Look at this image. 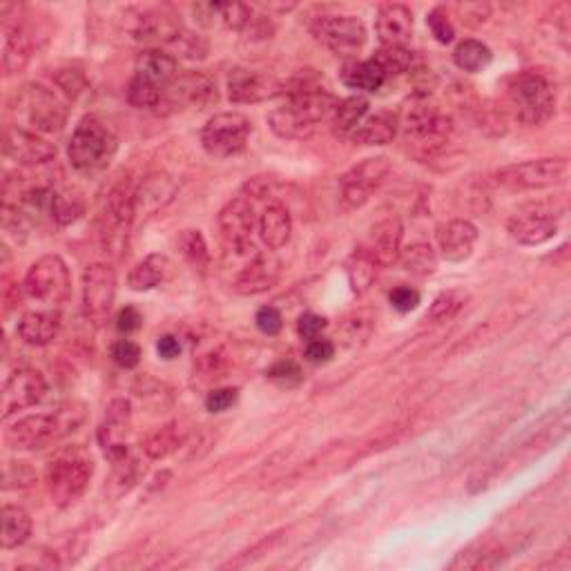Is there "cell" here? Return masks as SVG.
<instances>
[{
	"instance_id": "cell-1",
	"label": "cell",
	"mask_w": 571,
	"mask_h": 571,
	"mask_svg": "<svg viewBox=\"0 0 571 571\" xmlns=\"http://www.w3.org/2000/svg\"><path fill=\"white\" fill-rule=\"evenodd\" d=\"M279 96H284V103L268 114V125L279 139L288 141L311 139L319 125L331 121L340 103L306 76L279 85Z\"/></svg>"
},
{
	"instance_id": "cell-2",
	"label": "cell",
	"mask_w": 571,
	"mask_h": 571,
	"mask_svg": "<svg viewBox=\"0 0 571 571\" xmlns=\"http://www.w3.org/2000/svg\"><path fill=\"white\" fill-rule=\"evenodd\" d=\"M400 128L404 141L415 157H433L449 143L453 134V119L440 105L431 103L422 96H413L400 114Z\"/></svg>"
},
{
	"instance_id": "cell-3",
	"label": "cell",
	"mask_w": 571,
	"mask_h": 571,
	"mask_svg": "<svg viewBox=\"0 0 571 571\" xmlns=\"http://www.w3.org/2000/svg\"><path fill=\"white\" fill-rule=\"evenodd\" d=\"M116 152H119V139L114 130L94 114L79 121L67 145V159L72 168L85 177H96L108 170Z\"/></svg>"
},
{
	"instance_id": "cell-4",
	"label": "cell",
	"mask_w": 571,
	"mask_h": 571,
	"mask_svg": "<svg viewBox=\"0 0 571 571\" xmlns=\"http://www.w3.org/2000/svg\"><path fill=\"white\" fill-rule=\"evenodd\" d=\"M507 105L520 123L543 125L554 116L556 96L545 76L522 72L507 83Z\"/></svg>"
},
{
	"instance_id": "cell-5",
	"label": "cell",
	"mask_w": 571,
	"mask_h": 571,
	"mask_svg": "<svg viewBox=\"0 0 571 571\" xmlns=\"http://www.w3.org/2000/svg\"><path fill=\"white\" fill-rule=\"evenodd\" d=\"M94 476V462L85 451H65L47 467V493L56 507H72Z\"/></svg>"
},
{
	"instance_id": "cell-6",
	"label": "cell",
	"mask_w": 571,
	"mask_h": 571,
	"mask_svg": "<svg viewBox=\"0 0 571 571\" xmlns=\"http://www.w3.org/2000/svg\"><path fill=\"white\" fill-rule=\"evenodd\" d=\"M134 192L130 181H121L119 186L110 190L105 199L101 215H99V237L103 250L108 255L119 257L125 246H128V235L137 217V206H134Z\"/></svg>"
},
{
	"instance_id": "cell-7",
	"label": "cell",
	"mask_w": 571,
	"mask_h": 571,
	"mask_svg": "<svg viewBox=\"0 0 571 571\" xmlns=\"http://www.w3.org/2000/svg\"><path fill=\"white\" fill-rule=\"evenodd\" d=\"M123 29L134 43H139L143 47V50H163V47H172L179 41V36L186 32L181 25V18L166 7L130 9V12H125Z\"/></svg>"
},
{
	"instance_id": "cell-8",
	"label": "cell",
	"mask_w": 571,
	"mask_h": 571,
	"mask_svg": "<svg viewBox=\"0 0 571 571\" xmlns=\"http://www.w3.org/2000/svg\"><path fill=\"white\" fill-rule=\"evenodd\" d=\"M23 290L29 299L45 306H61L72 295L70 268L58 255H45L27 270Z\"/></svg>"
},
{
	"instance_id": "cell-9",
	"label": "cell",
	"mask_w": 571,
	"mask_h": 571,
	"mask_svg": "<svg viewBox=\"0 0 571 571\" xmlns=\"http://www.w3.org/2000/svg\"><path fill=\"white\" fill-rule=\"evenodd\" d=\"M253 123L241 112H221L203 125L201 145L212 159H230L246 150Z\"/></svg>"
},
{
	"instance_id": "cell-10",
	"label": "cell",
	"mask_w": 571,
	"mask_h": 571,
	"mask_svg": "<svg viewBox=\"0 0 571 571\" xmlns=\"http://www.w3.org/2000/svg\"><path fill=\"white\" fill-rule=\"evenodd\" d=\"M569 172L567 159L545 157L500 168L496 181L509 190H545L563 183Z\"/></svg>"
},
{
	"instance_id": "cell-11",
	"label": "cell",
	"mask_w": 571,
	"mask_h": 571,
	"mask_svg": "<svg viewBox=\"0 0 571 571\" xmlns=\"http://www.w3.org/2000/svg\"><path fill=\"white\" fill-rule=\"evenodd\" d=\"M16 112H23L27 123L38 134H56L65 128L67 108L45 85H27L16 96Z\"/></svg>"
},
{
	"instance_id": "cell-12",
	"label": "cell",
	"mask_w": 571,
	"mask_h": 571,
	"mask_svg": "<svg viewBox=\"0 0 571 571\" xmlns=\"http://www.w3.org/2000/svg\"><path fill=\"white\" fill-rule=\"evenodd\" d=\"M219 99L217 83L206 72H186L174 79L161 96L159 112L206 110Z\"/></svg>"
},
{
	"instance_id": "cell-13",
	"label": "cell",
	"mask_w": 571,
	"mask_h": 571,
	"mask_svg": "<svg viewBox=\"0 0 571 571\" xmlns=\"http://www.w3.org/2000/svg\"><path fill=\"white\" fill-rule=\"evenodd\" d=\"M219 237L224 241L228 253L237 257H253L255 244H253V232H255V208L250 199L237 197L228 201L221 208L217 217Z\"/></svg>"
},
{
	"instance_id": "cell-14",
	"label": "cell",
	"mask_w": 571,
	"mask_h": 571,
	"mask_svg": "<svg viewBox=\"0 0 571 571\" xmlns=\"http://www.w3.org/2000/svg\"><path fill=\"white\" fill-rule=\"evenodd\" d=\"M391 172V161L386 157H371L357 163L340 179V199L344 210H357L382 188Z\"/></svg>"
},
{
	"instance_id": "cell-15",
	"label": "cell",
	"mask_w": 571,
	"mask_h": 571,
	"mask_svg": "<svg viewBox=\"0 0 571 571\" xmlns=\"http://www.w3.org/2000/svg\"><path fill=\"white\" fill-rule=\"evenodd\" d=\"M311 32L326 50L337 56H355L366 45V27L362 18L351 14L315 18Z\"/></svg>"
},
{
	"instance_id": "cell-16",
	"label": "cell",
	"mask_w": 571,
	"mask_h": 571,
	"mask_svg": "<svg viewBox=\"0 0 571 571\" xmlns=\"http://www.w3.org/2000/svg\"><path fill=\"white\" fill-rule=\"evenodd\" d=\"M116 299V273L110 264L96 261L83 273V313L87 322L103 326L108 322Z\"/></svg>"
},
{
	"instance_id": "cell-17",
	"label": "cell",
	"mask_w": 571,
	"mask_h": 571,
	"mask_svg": "<svg viewBox=\"0 0 571 571\" xmlns=\"http://www.w3.org/2000/svg\"><path fill=\"white\" fill-rule=\"evenodd\" d=\"M3 152L7 159H12L18 166L34 168L50 163L56 157V145L43 139L34 130H27L23 125H5L3 130Z\"/></svg>"
},
{
	"instance_id": "cell-18",
	"label": "cell",
	"mask_w": 571,
	"mask_h": 571,
	"mask_svg": "<svg viewBox=\"0 0 571 571\" xmlns=\"http://www.w3.org/2000/svg\"><path fill=\"white\" fill-rule=\"evenodd\" d=\"M47 393V382L41 371L29 369H16L12 375L7 377V382L3 386V398H0V411H3V420L12 418L14 413L32 409L38 402L45 398Z\"/></svg>"
},
{
	"instance_id": "cell-19",
	"label": "cell",
	"mask_w": 571,
	"mask_h": 571,
	"mask_svg": "<svg viewBox=\"0 0 571 571\" xmlns=\"http://www.w3.org/2000/svg\"><path fill=\"white\" fill-rule=\"evenodd\" d=\"M507 232L511 239L522 246H540L556 237L558 221L551 210L543 206H529L511 215L507 221Z\"/></svg>"
},
{
	"instance_id": "cell-20",
	"label": "cell",
	"mask_w": 571,
	"mask_h": 571,
	"mask_svg": "<svg viewBox=\"0 0 571 571\" xmlns=\"http://www.w3.org/2000/svg\"><path fill=\"white\" fill-rule=\"evenodd\" d=\"M61 420L58 415L50 413H36L27 415L14 422L12 427L5 431V442L9 449L14 451H32L41 449L47 442H52L58 433H61Z\"/></svg>"
},
{
	"instance_id": "cell-21",
	"label": "cell",
	"mask_w": 571,
	"mask_h": 571,
	"mask_svg": "<svg viewBox=\"0 0 571 571\" xmlns=\"http://www.w3.org/2000/svg\"><path fill=\"white\" fill-rule=\"evenodd\" d=\"M279 81L264 72L248 70V67H235L228 76V99L239 105L261 103L279 96Z\"/></svg>"
},
{
	"instance_id": "cell-22",
	"label": "cell",
	"mask_w": 571,
	"mask_h": 571,
	"mask_svg": "<svg viewBox=\"0 0 571 571\" xmlns=\"http://www.w3.org/2000/svg\"><path fill=\"white\" fill-rule=\"evenodd\" d=\"M402 237H404L402 219L395 215V212H386L384 217L377 219L371 226L369 241H366L364 248L375 257L377 264L391 266L398 261L402 253Z\"/></svg>"
},
{
	"instance_id": "cell-23",
	"label": "cell",
	"mask_w": 571,
	"mask_h": 571,
	"mask_svg": "<svg viewBox=\"0 0 571 571\" xmlns=\"http://www.w3.org/2000/svg\"><path fill=\"white\" fill-rule=\"evenodd\" d=\"M279 275H282V264L273 255V250L270 255L255 253L235 277V290L241 295L266 293L279 282Z\"/></svg>"
},
{
	"instance_id": "cell-24",
	"label": "cell",
	"mask_w": 571,
	"mask_h": 571,
	"mask_svg": "<svg viewBox=\"0 0 571 571\" xmlns=\"http://www.w3.org/2000/svg\"><path fill=\"white\" fill-rule=\"evenodd\" d=\"M435 239H438L440 255L451 261V264H460V261L473 255V248H476L478 241V228L467 219H451L447 224L438 226Z\"/></svg>"
},
{
	"instance_id": "cell-25",
	"label": "cell",
	"mask_w": 571,
	"mask_h": 571,
	"mask_svg": "<svg viewBox=\"0 0 571 571\" xmlns=\"http://www.w3.org/2000/svg\"><path fill=\"white\" fill-rule=\"evenodd\" d=\"M132 429V406L128 400H114L108 411H105V418L99 427V442L105 451V456H116L128 449V435Z\"/></svg>"
},
{
	"instance_id": "cell-26",
	"label": "cell",
	"mask_w": 571,
	"mask_h": 571,
	"mask_svg": "<svg viewBox=\"0 0 571 571\" xmlns=\"http://www.w3.org/2000/svg\"><path fill=\"white\" fill-rule=\"evenodd\" d=\"M375 34L382 45L406 47L413 36V12L406 5H382L375 18Z\"/></svg>"
},
{
	"instance_id": "cell-27",
	"label": "cell",
	"mask_w": 571,
	"mask_h": 571,
	"mask_svg": "<svg viewBox=\"0 0 571 571\" xmlns=\"http://www.w3.org/2000/svg\"><path fill=\"white\" fill-rule=\"evenodd\" d=\"M179 76L177 56L166 50H141L134 63V79L148 85L159 87L166 92V87Z\"/></svg>"
},
{
	"instance_id": "cell-28",
	"label": "cell",
	"mask_w": 571,
	"mask_h": 571,
	"mask_svg": "<svg viewBox=\"0 0 571 571\" xmlns=\"http://www.w3.org/2000/svg\"><path fill=\"white\" fill-rule=\"evenodd\" d=\"M192 12L203 27L224 25L232 32H246L250 18H253L250 7L241 3H199L192 7Z\"/></svg>"
},
{
	"instance_id": "cell-29",
	"label": "cell",
	"mask_w": 571,
	"mask_h": 571,
	"mask_svg": "<svg viewBox=\"0 0 571 571\" xmlns=\"http://www.w3.org/2000/svg\"><path fill=\"white\" fill-rule=\"evenodd\" d=\"M400 130V116L391 110H377L366 114V119L351 132V139L362 145H386Z\"/></svg>"
},
{
	"instance_id": "cell-30",
	"label": "cell",
	"mask_w": 571,
	"mask_h": 571,
	"mask_svg": "<svg viewBox=\"0 0 571 571\" xmlns=\"http://www.w3.org/2000/svg\"><path fill=\"white\" fill-rule=\"evenodd\" d=\"M61 333V315L56 311H29L18 322V335L29 346L52 344Z\"/></svg>"
},
{
	"instance_id": "cell-31",
	"label": "cell",
	"mask_w": 571,
	"mask_h": 571,
	"mask_svg": "<svg viewBox=\"0 0 571 571\" xmlns=\"http://www.w3.org/2000/svg\"><path fill=\"white\" fill-rule=\"evenodd\" d=\"M177 186L168 177V174H150L143 179L141 186L134 192V206H137V215H152V212L161 210L172 201Z\"/></svg>"
},
{
	"instance_id": "cell-32",
	"label": "cell",
	"mask_w": 571,
	"mask_h": 571,
	"mask_svg": "<svg viewBox=\"0 0 571 571\" xmlns=\"http://www.w3.org/2000/svg\"><path fill=\"white\" fill-rule=\"evenodd\" d=\"M290 232H293V219H290L288 208L277 201L270 203L259 219V237L264 246L275 253L288 244Z\"/></svg>"
},
{
	"instance_id": "cell-33",
	"label": "cell",
	"mask_w": 571,
	"mask_h": 571,
	"mask_svg": "<svg viewBox=\"0 0 571 571\" xmlns=\"http://www.w3.org/2000/svg\"><path fill=\"white\" fill-rule=\"evenodd\" d=\"M29 58H32V41L25 32V27L14 21L5 23V47H3V70L7 76L21 74Z\"/></svg>"
},
{
	"instance_id": "cell-34",
	"label": "cell",
	"mask_w": 571,
	"mask_h": 571,
	"mask_svg": "<svg viewBox=\"0 0 571 571\" xmlns=\"http://www.w3.org/2000/svg\"><path fill=\"white\" fill-rule=\"evenodd\" d=\"M172 268H174L172 261L166 255H159V253L148 255L130 270L128 286L132 290H137V293L157 288L159 284L166 282V279H170Z\"/></svg>"
},
{
	"instance_id": "cell-35",
	"label": "cell",
	"mask_w": 571,
	"mask_h": 571,
	"mask_svg": "<svg viewBox=\"0 0 571 571\" xmlns=\"http://www.w3.org/2000/svg\"><path fill=\"white\" fill-rule=\"evenodd\" d=\"M0 525H3V529H0V545H3V549L21 547L32 536V516L18 505L3 507V511H0Z\"/></svg>"
},
{
	"instance_id": "cell-36",
	"label": "cell",
	"mask_w": 571,
	"mask_h": 571,
	"mask_svg": "<svg viewBox=\"0 0 571 571\" xmlns=\"http://www.w3.org/2000/svg\"><path fill=\"white\" fill-rule=\"evenodd\" d=\"M342 83L351 90L377 92L386 83V74L373 58H369V61H351L344 65Z\"/></svg>"
},
{
	"instance_id": "cell-37",
	"label": "cell",
	"mask_w": 571,
	"mask_h": 571,
	"mask_svg": "<svg viewBox=\"0 0 571 571\" xmlns=\"http://www.w3.org/2000/svg\"><path fill=\"white\" fill-rule=\"evenodd\" d=\"M377 264L375 257L366 250L364 246L355 248V253L346 259V277H348V286L355 295H364L375 282L377 275Z\"/></svg>"
},
{
	"instance_id": "cell-38",
	"label": "cell",
	"mask_w": 571,
	"mask_h": 571,
	"mask_svg": "<svg viewBox=\"0 0 571 571\" xmlns=\"http://www.w3.org/2000/svg\"><path fill=\"white\" fill-rule=\"evenodd\" d=\"M87 210L85 195L79 188H63L54 192L52 199V219L58 226H72Z\"/></svg>"
},
{
	"instance_id": "cell-39",
	"label": "cell",
	"mask_w": 571,
	"mask_h": 571,
	"mask_svg": "<svg viewBox=\"0 0 571 571\" xmlns=\"http://www.w3.org/2000/svg\"><path fill=\"white\" fill-rule=\"evenodd\" d=\"M369 108H371L369 99H364V96H360V94L351 96V99L340 101L337 103L333 116H331L333 128L340 134H348V137H351V132L366 119Z\"/></svg>"
},
{
	"instance_id": "cell-40",
	"label": "cell",
	"mask_w": 571,
	"mask_h": 571,
	"mask_svg": "<svg viewBox=\"0 0 571 571\" xmlns=\"http://www.w3.org/2000/svg\"><path fill=\"white\" fill-rule=\"evenodd\" d=\"M183 444V433L177 422H170L166 427H159L157 431H152L143 442L145 456L152 460H161L170 456L172 451H177Z\"/></svg>"
},
{
	"instance_id": "cell-41",
	"label": "cell",
	"mask_w": 571,
	"mask_h": 571,
	"mask_svg": "<svg viewBox=\"0 0 571 571\" xmlns=\"http://www.w3.org/2000/svg\"><path fill=\"white\" fill-rule=\"evenodd\" d=\"M398 261L406 273L418 275V277L433 275L435 268H438V255H435L431 244H424V241L411 244L409 248H402Z\"/></svg>"
},
{
	"instance_id": "cell-42",
	"label": "cell",
	"mask_w": 571,
	"mask_h": 571,
	"mask_svg": "<svg viewBox=\"0 0 571 571\" xmlns=\"http://www.w3.org/2000/svg\"><path fill=\"white\" fill-rule=\"evenodd\" d=\"M373 61L382 67V72L389 76H402V74H411L418 63H415V54L409 50V47H389L382 45L380 50L375 52Z\"/></svg>"
},
{
	"instance_id": "cell-43",
	"label": "cell",
	"mask_w": 571,
	"mask_h": 571,
	"mask_svg": "<svg viewBox=\"0 0 571 571\" xmlns=\"http://www.w3.org/2000/svg\"><path fill=\"white\" fill-rule=\"evenodd\" d=\"M491 50L485 45L476 41V38H464L462 43L456 45L453 50V63H456L462 72H480L491 63Z\"/></svg>"
},
{
	"instance_id": "cell-44",
	"label": "cell",
	"mask_w": 571,
	"mask_h": 571,
	"mask_svg": "<svg viewBox=\"0 0 571 571\" xmlns=\"http://www.w3.org/2000/svg\"><path fill=\"white\" fill-rule=\"evenodd\" d=\"M179 248L183 259L188 261L190 268H195L197 273H206L210 266V253L208 244L199 230H183L179 237Z\"/></svg>"
},
{
	"instance_id": "cell-45",
	"label": "cell",
	"mask_w": 571,
	"mask_h": 571,
	"mask_svg": "<svg viewBox=\"0 0 571 571\" xmlns=\"http://www.w3.org/2000/svg\"><path fill=\"white\" fill-rule=\"evenodd\" d=\"M373 333V317L369 313H355L348 319H344V324L340 328L342 344L348 348L362 346L366 344Z\"/></svg>"
},
{
	"instance_id": "cell-46",
	"label": "cell",
	"mask_w": 571,
	"mask_h": 571,
	"mask_svg": "<svg viewBox=\"0 0 571 571\" xmlns=\"http://www.w3.org/2000/svg\"><path fill=\"white\" fill-rule=\"evenodd\" d=\"M134 391H137L141 402L145 406H150L152 411H166L168 406L172 404L170 386H166L163 382L152 380V377H145V380H139L137 389H134Z\"/></svg>"
},
{
	"instance_id": "cell-47",
	"label": "cell",
	"mask_w": 571,
	"mask_h": 571,
	"mask_svg": "<svg viewBox=\"0 0 571 571\" xmlns=\"http://www.w3.org/2000/svg\"><path fill=\"white\" fill-rule=\"evenodd\" d=\"M462 306H464V295L460 293V290H447V293L435 297V302L431 304V311H429V319L433 324L449 322V319H453L460 313Z\"/></svg>"
},
{
	"instance_id": "cell-48",
	"label": "cell",
	"mask_w": 571,
	"mask_h": 571,
	"mask_svg": "<svg viewBox=\"0 0 571 571\" xmlns=\"http://www.w3.org/2000/svg\"><path fill=\"white\" fill-rule=\"evenodd\" d=\"M161 96L163 90L154 85L143 83L139 79H134L128 85V101L132 108H139V110H159V103H161Z\"/></svg>"
},
{
	"instance_id": "cell-49",
	"label": "cell",
	"mask_w": 571,
	"mask_h": 571,
	"mask_svg": "<svg viewBox=\"0 0 571 571\" xmlns=\"http://www.w3.org/2000/svg\"><path fill=\"white\" fill-rule=\"evenodd\" d=\"M427 25L431 27V34L435 36V41L442 45H449L453 38H456V27H453L451 18L444 7H435L427 16Z\"/></svg>"
},
{
	"instance_id": "cell-50",
	"label": "cell",
	"mask_w": 571,
	"mask_h": 571,
	"mask_svg": "<svg viewBox=\"0 0 571 571\" xmlns=\"http://www.w3.org/2000/svg\"><path fill=\"white\" fill-rule=\"evenodd\" d=\"M112 360L116 366H121V369L130 371V369H137L139 362H141V346L132 340H119L112 344Z\"/></svg>"
},
{
	"instance_id": "cell-51",
	"label": "cell",
	"mask_w": 571,
	"mask_h": 571,
	"mask_svg": "<svg viewBox=\"0 0 571 571\" xmlns=\"http://www.w3.org/2000/svg\"><path fill=\"white\" fill-rule=\"evenodd\" d=\"M266 375H268V380H273L282 386H297L304 380L302 366H299L295 360H282V362L273 364L266 371Z\"/></svg>"
},
{
	"instance_id": "cell-52",
	"label": "cell",
	"mask_w": 571,
	"mask_h": 571,
	"mask_svg": "<svg viewBox=\"0 0 571 571\" xmlns=\"http://www.w3.org/2000/svg\"><path fill=\"white\" fill-rule=\"evenodd\" d=\"M36 473L25 462H9L5 467V489H23L32 487Z\"/></svg>"
},
{
	"instance_id": "cell-53",
	"label": "cell",
	"mask_w": 571,
	"mask_h": 571,
	"mask_svg": "<svg viewBox=\"0 0 571 571\" xmlns=\"http://www.w3.org/2000/svg\"><path fill=\"white\" fill-rule=\"evenodd\" d=\"M172 47H174V52H177V56L192 58V61H195V58H203V56L208 54V43L203 41L201 36L190 34V32H183L179 36V41L174 43Z\"/></svg>"
},
{
	"instance_id": "cell-54",
	"label": "cell",
	"mask_w": 571,
	"mask_h": 571,
	"mask_svg": "<svg viewBox=\"0 0 571 571\" xmlns=\"http://www.w3.org/2000/svg\"><path fill=\"white\" fill-rule=\"evenodd\" d=\"M255 324H257V328H259L261 333L268 335V337H273V335L282 333L284 317H282V313L277 311L275 306H264V308H259V311H257Z\"/></svg>"
},
{
	"instance_id": "cell-55",
	"label": "cell",
	"mask_w": 571,
	"mask_h": 571,
	"mask_svg": "<svg viewBox=\"0 0 571 571\" xmlns=\"http://www.w3.org/2000/svg\"><path fill=\"white\" fill-rule=\"evenodd\" d=\"M389 302L398 313H411L420 306V293L411 286H400L391 290Z\"/></svg>"
},
{
	"instance_id": "cell-56",
	"label": "cell",
	"mask_w": 571,
	"mask_h": 571,
	"mask_svg": "<svg viewBox=\"0 0 571 571\" xmlns=\"http://www.w3.org/2000/svg\"><path fill=\"white\" fill-rule=\"evenodd\" d=\"M335 357V344L324 337H315L306 344V360L311 364H326Z\"/></svg>"
},
{
	"instance_id": "cell-57",
	"label": "cell",
	"mask_w": 571,
	"mask_h": 571,
	"mask_svg": "<svg viewBox=\"0 0 571 571\" xmlns=\"http://www.w3.org/2000/svg\"><path fill=\"white\" fill-rule=\"evenodd\" d=\"M328 326L326 319L317 313H304L302 317L297 319V333L302 340H315V337L322 335L324 328Z\"/></svg>"
},
{
	"instance_id": "cell-58",
	"label": "cell",
	"mask_w": 571,
	"mask_h": 571,
	"mask_svg": "<svg viewBox=\"0 0 571 571\" xmlns=\"http://www.w3.org/2000/svg\"><path fill=\"white\" fill-rule=\"evenodd\" d=\"M237 398H239L237 389H215V391L208 393L206 409L210 413H224L230 409L232 404L237 402Z\"/></svg>"
},
{
	"instance_id": "cell-59",
	"label": "cell",
	"mask_w": 571,
	"mask_h": 571,
	"mask_svg": "<svg viewBox=\"0 0 571 571\" xmlns=\"http://www.w3.org/2000/svg\"><path fill=\"white\" fill-rule=\"evenodd\" d=\"M458 14L462 18V23L464 25H469V27H478L482 25L489 18L491 14V7L485 3H464V5H458Z\"/></svg>"
},
{
	"instance_id": "cell-60",
	"label": "cell",
	"mask_w": 571,
	"mask_h": 571,
	"mask_svg": "<svg viewBox=\"0 0 571 571\" xmlns=\"http://www.w3.org/2000/svg\"><path fill=\"white\" fill-rule=\"evenodd\" d=\"M56 83L67 96H79L85 90V76L76 70H61L56 74Z\"/></svg>"
},
{
	"instance_id": "cell-61",
	"label": "cell",
	"mask_w": 571,
	"mask_h": 571,
	"mask_svg": "<svg viewBox=\"0 0 571 571\" xmlns=\"http://www.w3.org/2000/svg\"><path fill=\"white\" fill-rule=\"evenodd\" d=\"M141 322H143L141 313L134 306H125V308H121L119 315H116V328H119V331L125 335L139 331Z\"/></svg>"
},
{
	"instance_id": "cell-62",
	"label": "cell",
	"mask_w": 571,
	"mask_h": 571,
	"mask_svg": "<svg viewBox=\"0 0 571 571\" xmlns=\"http://www.w3.org/2000/svg\"><path fill=\"white\" fill-rule=\"evenodd\" d=\"M157 353L163 360H174V357H179L181 353V344L174 335H161L157 342Z\"/></svg>"
}]
</instances>
